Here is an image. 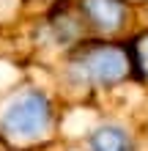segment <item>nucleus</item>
I'll return each instance as SVG.
<instances>
[{
  "label": "nucleus",
  "mask_w": 148,
  "mask_h": 151,
  "mask_svg": "<svg viewBox=\"0 0 148 151\" xmlns=\"http://www.w3.org/2000/svg\"><path fill=\"white\" fill-rule=\"evenodd\" d=\"M126 55L112 44H88L74 58V74L88 83H115L126 74Z\"/></svg>",
  "instance_id": "1"
},
{
  "label": "nucleus",
  "mask_w": 148,
  "mask_h": 151,
  "mask_svg": "<svg viewBox=\"0 0 148 151\" xmlns=\"http://www.w3.org/2000/svg\"><path fill=\"white\" fill-rule=\"evenodd\" d=\"M49 124V104L41 93H25L6 110L3 127L14 135H36Z\"/></svg>",
  "instance_id": "2"
},
{
  "label": "nucleus",
  "mask_w": 148,
  "mask_h": 151,
  "mask_svg": "<svg viewBox=\"0 0 148 151\" xmlns=\"http://www.w3.org/2000/svg\"><path fill=\"white\" fill-rule=\"evenodd\" d=\"M82 14L88 17L93 25H99L102 30H112L124 22V14L126 8L121 0H82L80 3Z\"/></svg>",
  "instance_id": "3"
},
{
  "label": "nucleus",
  "mask_w": 148,
  "mask_h": 151,
  "mask_svg": "<svg viewBox=\"0 0 148 151\" xmlns=\"http://www.w3.org/2000/svg\"><path fill=\"white\" fill-rule=\"evenodd\" d=\"M91 151H134V146L124 129L102 127L91 135Z\"/></svg>",
  "instance_id": "4"
},
{
  "label": "nucleus",
  "mask_w": 148,
  "mask_h": 151,
  "mask_svg": "<svg viewBox=\"0 0 148 151\" xmlns=\"http://www.w3.org/2000/svg\"><path fill=\"white\" fill-rule=\"evenodd\" d=\"M137 60H140L143 72H148V39H143L140 47H137Z\"/></svg>",
  "instance_id": "5"
}]
</instances>
